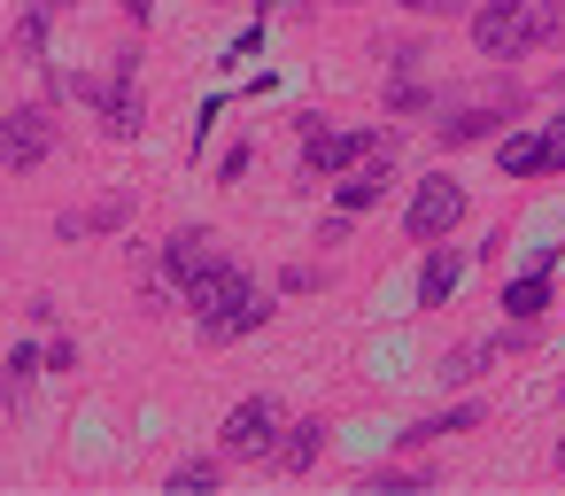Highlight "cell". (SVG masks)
<instances>
[{"instance_id":"obj_1","label":"cell","mask_w":565,"mask_h":496,"mask_svg":"<svg viewBox=\"0 0 565 496\" xmlns=\"http://www.w3.org/2000/svg\"><path fill=\"white\" fill-rule=\"evenodd\" d=\"M434 148H480V140H495L503 125H519L526 117V86L519 78H488V86H465V94H441L434 102Z\"/></svg>"},{"instance_id":"obj_2","label":"cell","mask_w":565,"mask_h":496,"mask_svg":"<svg viewBox=\"0 0 565 496\" xmlns=\"http://www.w3.org/2000/svg\"><path fill=\"white\" fill-rule=\"evenodd\" d=\"M472 48H480V63H526L534 55V0H472Z\"/></svg>"},{"instance_id":"obj_3","label":"cell","mask_w":565,"mask_h":496,"mask_svg":"<svg viewBox=\"0 0 565 496\" xmlns=\"http://www.w3.org/2000/svg\"><path fill=\"white\" fill-rule=\"evenodd\" d=\"M94 109H102V133L109 140H140L148 125V102H140V48H117L102 86H94Z\"/></svg>"},{"instance_id":"obj_4","label":"cell","mask_w":565,"mask_h":496,"mask_svg":"<svg viewBox=\"0 0 565 496\" xmlns=\"http://www.w3.org/2000/svg\"><path fill=\"white\" fill-rule=\"evenodd\" d=\"M295 125H302V171L310 179H333V171L395 148V133H372V125H356V133H326V117H295Z\"/></svg>"},{"instance_id":"obj_5","label":"cell","mask_w":565,"mask_h":496,"mask_svg":"<svg viewBox=\"0 0 565 496\" xmlns=\"http://www.w3.org/2000/svg\"><path fill=\"white\" fill-rule=\"evenodd\" d=\"M279 403L271 395H241L233 411H225V426H217V457H233V465H264L271 457V442H279Z\"/></svg>"},{"instance_id":"obj_6","label":"cell","mask_w":565,"mask_h":496,"mask_svg":"<svg viewBox=\"0 0 565 496\" xmlns=\"http://www.w3.org/2000/svg\"><path fill=\"white\" fill-rule=\"evenodd\" d=\"M55 109L47 102H24V109H0V171H40L55 156Z\"/></svg>"},{"instance_id":"obj_7","label":"cell","mask_w":565,"mask_h":496,"mask_svg":"<svg viewBox=\"0 0 565 496\" xmlns=\"http://www.w3.org/2000/svg\"><path fill=\"white\" fill-rule=\"evenodd\" d=\"M457 218H465V187H457L449 171H434V179H418L411 202H403V241H449Z\"/></svg>"},{"instance_id":"obj_8","label":"cell","mask_w":565,"mask_h":496,"mask_svg":"<svg viewBox=\"0 0 565 496\" xmlns=\"http://www.w3.org/2000/svg\"><path fill=\"white\" fill-rule=\"evenodd\" d=\"M248 287H256V279H248L233 256H210L202 272H186V279H179V295H186V310H194V318H217V310H225V303H241Z\"/></svg>"},{"instance_id":"obj_9","label":"cell","mask_w":565,"mask_h":496,"mask_svg":"<svg viewBox=\"0 0 565 496\" xmlns=\"http://www.w3.org/2000/svg\"><path fill=\"white\" fill-rule=\"evenodd\" d=\"M557 264H565V249H534V264L503 279V310L526 318V326H542V310H550V295H557Z\"/></svg>"},{"instance_id":"obj_10","label":"cell","mask_w":565,"mask_h":496,"mask_svg":"<svg viewBox=\"0 0 565 496\" xmlns=\"http://www.w3.org/2000/svg\"><path fill=\"white\" fill-rule=\"evenodd\" d=\"M132 210H140V194H132V187H117V194H102V202H86V210H63V218H55V241L125 233V225H132Z\"/></svg>"},{"instance_id":"obj_11","label":"cell","mask_w":565,"mask_h":496,"mask_svg":"<svg viewBox=\"0 0 565 496\" xmlns=\"http://www.w3.org/2000/svg\"><path fill=\"white\" fill-rule=\"evenodd\" d=\"M387 187H395V148H380V156L349 163V179L333 187V202H341L349 218H364V210H380V202H387Z\"/></svg>"},{"instance_id":"obj_12","label":"cell","mask_w":565,"mask_h":496,"mask_svg":"<svg viewBox=\"0 0 565 496\" xmlns=\"http://www.w3.org/2000/svg\"><path fill=\"white\" fill-rule=\"evenodd\" d=\"M457 279H465V249L426 241V264H418V310H441V303L457 295Z\"/></svg>"},{"instance_id":"obj_13","label":"cell","mask_w":565,"mask_h":496,"mask_svg":"<svg viewBox=\"0 0 565 496\" xmlns=\"http://www.w3.org/2000/svg\"><path fill=\"white\" fill-rule=\"evenodd\" d=\"M495 163H503V179H542V171H550L542 125H511V133H495Z\"/></svg>"},{"instance_id":"obj_14","label":"cell","mask_w":565,"mask_h":496,"mask_svg":"<svg viewBox=\"0 0 565 496\" xmlns=\"http://www.w3.org/2000/svg\"><path fill=\"white\" fill-rule=\"evenodd\" d=\"M256 326H271V295H241V303H225L217 318H202V341L210 349H225V341H241V334H256Z\"/></svg>"},{"instance_id":"obj_15","label":"cell","mask_w":565,"mask_h":496,"mask_svg":"<svg viewBox=\"0 0 565 496\" xmlns=\"http://www.w3.org/2000/svg\"><path fill=\"white\" fill-rule=\"evenodd\" d=\"M480 419H488L480 403H449V411H434V419L403 426V434H395V450H426V442H449V434H465V426H480Z\"/></svg>"},{"instance_id":"obj_16","label":"cell","mask_w":565,"mask_h":496,"mask_svg":"<svg viewBox=\"0 0 565 496\" xmlns=\"http://www.w3.org/2000/svg\"><path fill=\"white\" fill-rule=\"evenodd\" d=\"M318 450H326V419H302V426H279L271 465H279V473H310V465H318Z\"/></svg>"},{"instance_id":"obj_17","label":"cell","mask_w":565,"mask_h":496,"mask_svg":"<svg viewBox=\"0 0 565 496\" xmlns=\"http://www.w3.org/2000/svg\"><path fill=\"white\" fill-rule=\"evenodd\" d=\"M210 256H217V241H210V233H202V225H179V233H171V241H163V279H171V287H179V279H186V272H202V264H210Z\"/></svg>"},{"instance_id":"obj_18","label":"cell","mask_w":565,"mask_h":496,"mask_svg":"<svg viewBox=\"0 0 565 496\" xmlns=\"http://www.w3.org/2000/svg\"><path fill=\"white\" fill-rule=\"evenodd\" d=\"M40 372H47V365H40V349H32V341H17V349H9V365H0V403L24 411V403H32V388H40Z\"/></svg>"},{"instance_id":"obj_19","label":"cell","mask_w":565,"mask_h":496,"mask_svg":"<svg viewBox=\"0 0 565 496\" xmlns=\"http://www.w3.org/2000/svg\"><path fill=\"white\" fill-rule=\"evenodd\" d=\"M441 94L418 78V71H387V117H426Z\"/></svg>"},{"instance_id":"obj_20","label":"cell","mask_w":565,"mask_h":496,"mask_svg":"<svg viewBox=\"0 0 565 496\" xmlns=\"http://www.w3.org/2000/svg\"><path fill=\"white\" fill-rule=\"evenodd\" d=\"M480 365H495V341H488V334L441 357V388H465V380H480Z\"/></svg>"},{"instance_id":"obj_21","label":"cell","mask_w":565,"mask_h":496,"mask_svg":"<svg viewBox=\"0 0 565 496\" xmlns=\"http://www.w3.org/2000/svg\"><path fill=\"white\" fill-rule=\"evenodd\" d=\"M17 55L47 71V9H40V0H32V9H24V17H17Z\"/></svg>"},{"instance_id":"obj_22","label":"cell","mask_w":565,"mask_h":496,"mask_svg":"<svg viewBox=\"0 0 565 496\" xmlns=\"http://www.w3.org/2000/svg\"><path fill=\"white\" fill-rule=\"evenodd\" d=\"M217 481H225V457H186V465L171 473V488H179V496H210Z\"/></svg>"},{"instance_id":"obj_23","label":"cell","mask_w":565,"mask_h":496,"mask_svg":"<svg viewBox=\"0 0 565 496\" xmlns=\"http://www.w3.org/2000/svg\"><path fill=\"white\" fill-rule=\"evenodd\" d=\"M434 481V465H380V473H364V496H395V488H426Z\"/></svg>"},{"instance_id":"obj_24","label":"cell","mask_w":565,"mask_h":496,"mask_svg":"<svg viewBox=\"0 0 565 496\" xmlns=\"http://www.w3.org/2000/svg\"><path fill=\"white\" fill-rule=\"evenodd\" d=\"M565 48V0H534V55Z\"/></svg>"},{"instance_id":"obj_25","label":"cell","mask_w":565,"mask_h":496,"mask_svg":"<svg viewBox=\"0 0 565 496\" xmlns=\"http://www.w3.org/2000/svg\"><path fill=\"white\" fill-rule=\"evenodd\" d=\"M279 295H318V264H287L279 272Z\"/></svg>"},{"instance_id":"obj_26","label":"cell","mask_w":565,"mask_h":496,"mask_svg":"<svg viewBox=\"0 0 565 496\" xmlns=\"http://www.w3.org/2000/svg\"><path fill=\"white\" fill-rule=\"evenodd\" d=\"M40 365H47V372H78V341H63V334H55V341L40 349Z\"/></svg>"},{"instance_id":"obj_27","label":"cell","mask_w":565,"mask_h":496,"mask_svg":"<svg viewBox=\"0 0 565 496\" xmlns=\"http://www.w3.org/2000/svg\"><path fill=\"white\" fill-rule=\"evenodd\" d=\"M403 9H411V17H465L472 0H403Z\"/></svg>"},{"instance_id":"obj_28","label":"cell","mask_w":565,"mask_h":496,"mask_svg":"<svg viewBox=\"0 0 565 496\" xmlns=\"http://www.w3.org/2000/svg\"><path fill=\"white\" fill-rule=\"evenodd\" d=\"M256 48H264V24H256V32H241V40H233V48H225V71H241V63H248V55H256Z\"/></svg>"},{"instance_id":"obj_29","label":"cell","mask_w":565,"mask_h":496,"mask_svg":"<svg viewBox=\"0 0 565 496\" xmlns=\"http://www.w3.org/2000/svg\"><path fill=\"white\" fill-rule=\"evenodd\" d=\"M542 148H550V171H565V109H557V125H542Z\"/></svg>"},{"instance_id":"obj_30","label":"cell","mask_w":565,"mask_h":496,"mask_svg":"<svg viewBox=\"0 0 565 496\" xmlns=\"http://www.w3.org/2000/svg\"><path fill=\"white\" fill-rule=\"evenodd\" d=\"M248 156H256L248 140H241V148H225V163H217V179H248Z\"/></svg>"},{"instance_id":"obj_31","label":"cell","mask_w":565,"mask_h":496,"mask_svg":"<svg viewBox=\"0 0 565 496\" xmlns=\"http://www.w3.org/2000/svg\"><path fill=\"white\" fill-rule=\"evenodd\" d=\"M341 241H349V210H333V218L318 225V249H341Z\"/></svg>"},{"instance_id":"obj_32","label":"cell","mask_w":565,"mask_h":496,"mask_svg":"<svg viewBox=\"0 0 565 496\" xmlns=\"http://www.w3.org/2000/svg\"><path fill=\"white\" fill-rule=\"evenodd\" d=\"M117 9H125L132 24H148V17H156V0H117Z\"/></svg>"},{"instance_id":"obj_33","label":"cell","mask_w":565,"mask_h":496,"mask_svg":"<svg viewBox=\"0 0 565 496\" xmlns=\"http://www.w3.org/2000/svg\"><path fill=\"white\" fill-rule=\"evenodd\" d=\"M40 9H47V17H55V9H71V0H40Z\"/></svg>"},{"instance_id":"obj_34","label":"cell","mask_w":565,"mask_h":496,"mask_svg":"<svg viewBox=\"0 0 565 496\" xmlns=\"http://www.w3.org/2000/svg\"><path fill=\"white\" fill-rule=\"evenodd\" d=\"M256 17H271V0H256Z\"/></svg>"},{"instance_id":"obj_35","label":"cell","mask_w":565,"mask_h":496,"mask_svg":"<svg viewBox=\"0 0 565 496\" xmlns=\"http://www.w3.org/2000/svg\"><path fill=\"white\" fill-rule=\"evenodd\" d=\"M557 465H565V442H557Z\"/></svg>"}]
</instances>
